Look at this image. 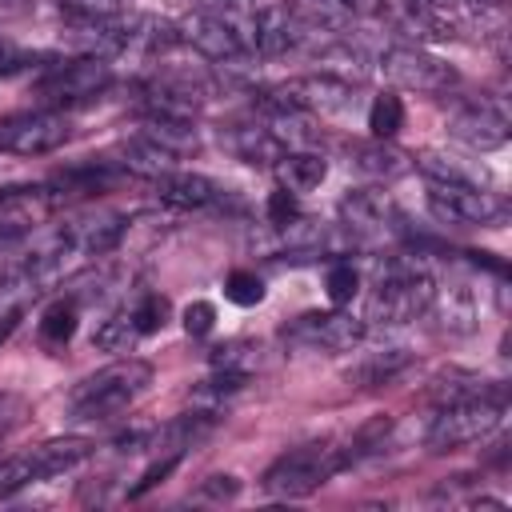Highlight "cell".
Returning a JSON list of instances; mask_svg holds the SVG:
<instances>
[{
  "instance_id": "obj_41",
  "label": "cell",
  "mask_w": 512,
  "mask_h": 512,
  "mask_svg": "<svg viewBox=\"0 0 512 512\" xmlns=\"http://www.w3.org/2000/svg\"><path fill=\"white\" fill-rule=\"evenodd\" d=\"M216 4H244V0H216Z\"/></svg>"
},
{
  "instance_id": "obj_25",
  "label": "cell",
  "mask_w": 512,
  "mask_h": 512,
  "mask_svg": "<svg viewBox=\"0 0 512 512\" xmlns=\"http://www.w3.org/2000/svg\"><path fill=\"white\" fill-rule=\"evenodd\" d=\"M124 168L128 172H140V176H148V180H156V176H164V172H172L176 168V160L180 156H172V152H164L160 144H152L148 136H132V140H124Z\"/></svg>"
},
{
  "instance_id": "obj_10",
  "label": "cell",
  "mask_w": 512,
  "mask_h": 512,
  "mask_svg": "<svg viewBox=\"0 0 512 512\" xmlns=\"http://www.w3.org/2000/svg\"><path fill=\"white\" fill-rule=\"evenodd\" d=\"M380 68H384V76L392 84H400L408 92H448L456 84L452 64L436 60L420 44H392V48H384Z\"/></svg>"
},
{
  "instance_id": "obj_37",
  "label": "cell",
  "mask_w": 512,
  "mask_h": 512,
  "mask_svg": "<svg viewBox=\"0 0 512 512\" xmlns=\"http://www.w3.org/2000/svg\"><path fill=\"white\" fill-rule=\"evenodd\" d=\"M268 224L272 228H284L288 220H296L300 216V208H296V192H288V188H276L272 196H268Z\"/></svg>"
},
{
  "instance_id": "obj_8",
  "label": "cell",
  "mask_w": 512,
  "mask_h": 512,
  "mask_svg": "<svg viewBox=\"0 0 512 512\" xmlns=\"http://www.w3.org/2000/svg\"><path fill=\"white\" fill-rule=\"evenodd\" d=\"M428 208L440 224H496L504 216V200L488 184L460 180H428Z\"/></svg>"
},
{
  "instance_id": "obj_19",
  "label": "cell",
  "mask_w": 512,
  "mask_h": 512,
  "mask_svg": "<svg viewBox=\"0 0 512 512\" xmlns=\"http://www.w3.org/2000/svg\"><path fill=\"white\" fill-rule=\"evenodd\" d=\"M220 140L228 144V152L236 156V160H244V164H276L288 148L276 140V132L268 128V124H228L224 132H220Z\"/></svg>"
},
{
  "instance_id": "obj_17",
  "label": "cell",
  "mask_w": 512,
  "mask_h": 512,
  "mask_svg": "<svg viewBox=\"0 0 512 512\" xmlns=\"http://www.w3.org/2000/svg\"><path fill=\"white\" fill-rule=\"evenodd\" d=\"M120 176H124V168L112 164V160H84V164H72L64 172H56L52 184H48V196H52V204L96 196V192H108Z\"/></svg>"
},
{
  "instance_id": "obj_13",
  "label": "cell",
  "mask_w": 512,
  "mask_h": 512,
  "mask_svg": "<svg viewBox=\"0 0 512 512\" xmlns=\"http://www.w3.org/2000/svg\"><path fill=\"white\" fill-rule=\"evenodd\" d=\"M340 220L360 240H376V236L400 232V224H404L400 208L392 204V196L384 188H356V192H348L340 200Z\"/></svg>"
},
{
  "instance_id": "obj_1",
  "label": "cell",
  "mask_w": 512,
  "mask_h": 512,
  "mask_svg": "<svg viewBox=\"0 0 512 512\" xmlns=\"http://www.w3.org/2000/svg\"><path fill=\"white\" fill-rule=\"evenodd\" d=\"M148 384H152V364L140 356H120L100 372L84 376L68 392V412L72 420H112L124 408H132Z\"/></svg>"
},
{
  "instance_id": "obj_5",
  "label": "cell",
  "mask_w": 512,
  "mask_h": 512,
  "mask_svg": "<svg viewBox=\"0 0 512 512\" xmlns=\"http://www.w3.org/2000/svg\"><path fill=\"white\" fill-rule=\"evenodd\" d=\"M108 84H112V64L104 56H76V60L52 64L36 80V96L52 108H64V104H84L100 96Z\"/></svg>"
},
{
  "instance_id": "obj_22",
  "label": "cell",
  "mask_w": 512,
  "mask_h": 512,
  "mask_svg": "<svg viewBox=\"0 0 512 512\" xmlns=\"http://www.w3.org/2000/svg\"><path fill=\"white\" fill-rule=\"evenodd\" d=\"M408 364H412V352H408V348H400V344H388V348L364 352V356L344 372V380H348V384H356V388H376V384H384V380L400 376Z\"/></svg>"
},
{
  "instance_id": "obj_11",
  "label": "cell",
  "mask_w": 512,
  "mask_h": 512,
  "mask_svg": "<svg viewBox=\"0 0 512 512\" xmlns=\"http://www.w3.org/2000/svg\"><path fill=\"white\" fill-rule=\"evenodd\" d=\"M300 44H308V28L300 24L292 4H280V0L252 4V52L256 56L276 60Z\"/></svg>"
},
{
  "instance_id": "obj_7",
  "label": "cell",
  "mask_w": 512,
  "mask_h": 512,
  "mask_svg": "<svg viewBox=\"0 0 512 512\" xmlns=\"http://www.w3.org/2000/svg\"><path fill=\"white\" fill-rule=\"evenodd\" d=\"M348 104H352V84L336 80L328 72L296 76V80H284L264 92V108H288V112H304V116H332V112H344Z\"/></svg>"
},
{
  "instance_id": "obj_28",
  "label": "cell",
  "mask_w": 512,
  "mask_h": 512,
  "mask_svg": "<svg viewBox=\"0 0 512 512\" xmlns=\"http://www.w3.org/2000/svg\"><path fill=\"white\" fill-rule=\"evenodd\" d=\"M256 364H260V344H252V340H224L212 348V368L252 376Z\"/></svg>"
},
{
  "instance_id": "obj_29",
  "label": "cell",
  "mask_w": 512,
  "mask_h": 512,
  "mask_svg": "<svg viewBox=\"0 0 512 512\" xmlns=\"http://www.w3.org/2000/svg\"><path fill=\"white\" fill-rule=\"evenodd\" d=\"M368 128H372L376 140H392L404 128V104H400V96H392V92L376 96L372 108H368Z\"/></svg>"
},
{
  "instance_id": "obj_4",
  "label": "cell",
  "mask_w": 512,
  "mask_h": 512,
  "mask_svg": "<svg viewBox=\"0 0 512 512\" xmlns=\"http://www.w3.org/2000/svg\"><path fill=\"white\" fill-rule=\"evenodd\" d=\"M504 384H496L492 392L484 396H472V400H456V404H440L432 428H428V448L432 452H452V448H464V444H476L484 440L488 432L500 428L504 420Z\"/></svg>"
},
{
  "instance_id": "obj_33",
  "label": "cell",
  "mask_w": 512,
  "mask_h": 512,
  "mask_svg": "<svg viewBox=\"0 0 512 512\" xmlns=\"http://www.w3.org/2000/svg\"><path fill=\"white\" fill-rule=\"evenodd\" d=\"M36 480H40V476H36L28 452L0 460V496H12V492H20V488H28V484H36Z\"/></svg>"
},
{
  "instance_id": "obj_2",
  "label": "cell",
  "mask_w": 512,
  "mask_h": 512,
  "mask_svg": "<svg viewBox=\"0 0 512 512\" xmlns=\"http://www.w3.org/2000/svg\"><path fill=\"white\" fill-rule=\"evenodd\" d=\"M432 288H436V280L420 260L396 256L376 272V284H372V296H368V320L384 324V328L412 324L416 316L428 312Z\"/></svg>"
},
{
  "instance_id": "obj_24",
  "label": "cell",
  "mask_w": 512,
  "mask_h": 512,
  "mask_svg": "<svg viewBox=\"0 0 512 512\" xmlns=\"http://www.w3.org/2000/svg\"><path fill=\"white\" fill-rule=\"evenodd\" d=\"M352 164L360 168V172H368V176H376V180H392V176H400V172H408V156L400 152V148H392L388 140H368V144H352Z\"/></svg>"
},
{
  "instance_id": "obj_20",
  "label": "cell",
  "mask_w": 512,
  "mask_h": 512,
  "mask_svg": "<svg viewBox=\"0 0 512 512\" xmlns=\"http://www.w3.org/2000/svg\"><path fill=\"white\" fill-rule=\"evenodd\" d=\"M140 136H148L152 144H160L172 156H192L200 148V132L192 116H164V112H144L140 120Z\"/></svg>"
},
{
  "instance_id": "obj_39",
  "label": "cell",
  "mask_w": 512,
  "mask_h": 512,
  "mask_svg": "<svg viewBox=\"0 0 512 512\" xmlns=\"http://www.w3.org/2000/svg\"><path fill=\"white\" fill-rule=\"evenodd\" d=\"M352 16H388L392 0H340Z\"/></svg>"
},
{
  "instance_id": "obj_23",
  "label": "cell",
  "mask_w": 512,
  "mask_h": 512,
  "mask_svg": "<svg viewBox=\"0 0 512 512\" xmlns=\"http://www.w3.org/2000/svg\"><path fill=\"white\" fill-rule=\"evenodd\" d=\"M272 168H276L280 188H288V192H296V196L320 188L324 176H328V160H324L320 152H308V148H292V152H284Z\"/></svg>"
},
{
  "instance_id": "obj_16",
  "label": "cell",
  "mask_w": 512,
  "mask_h": 512,
  "mask_svg": "<svg viewBox=\"0 0 512 512\" xmlns=\"http://www.w3.org/2000/svg\"><path fill=\"white\" fill-rule=\"evenodd\" d=\"M152 184H156V196H160L168 208H184V212H192V208H220V204L228 200V192H224L216 180L200 176V172H180V168H172V172L156 176Z\"/></svg>"
},
{
  "instance_id": "obj_38",
  "label": "cell",
  "mask_w": 512,
  "mask_h": 512,
  "mask_svg": "<svg viewBox=\"0 0 512 512\" xmlns=\"http://www.w3.org/2000/svg\"><path fill=\"white\" fill-rule=\"evenodd\" d=\"M212 320H216V308L208 300H192L184 308V332L188 336H208L212 332Z\"/></svg>"
},
{
  "instance_id": "obj_34",
  "label": "cell",
  "mask_w": 512,
  "mask_h": 512,
  "mask_svg": "<svg viewBox=\"0 0 512 512\" xmlns=\"http://www.w3.org/2000/svg\"><path fill=\"white\" fill-rule=\"evenodd\" d=\"M64 16H100V20H116L124 16V0H56Z\"/></svg>"
},
{
  "instance_id": "obj_18",
  "label": "cell",
  "mask_w": 512,
  "mask_h": 512,
  "mask_svg": "<svg viewBox=\"0 0 512 512\" xmlns=\"http://www.w3.org/2000/svg\"><path fill=\"white\" fill-rule=\"evenodd\" d=\"M72 48H80V56H116L124 52V16L116 20H100V16H64V32H60Z\"/></svg>"
},
{
  "instance_id": "obj_14",
  "label": "cell",
  "mask_w": 512,
  "mask_h": 512,
  "mask_svg": "<svg viewBox=\"0 0 512 512\" xmlns=\"http://www.w3.org/2000/svg\"><path fill=\"white\" fill-rule=\"evenodd\" d=\"M428 312L436 316L444 332H456V336L472 332L480 324V296H476L472 276H448L444 284H436Z\"/></svg>"
},
{
  "instance_id": "obj_6",
  "label": "cell",
  "mask_w": 512,
  "mask_h": 512,
  "mask_svg": "<svg viewBox=\"0 0 512 512\" xmlns=\"http://www.w3.org/2000/svg\"><path fill=\"white\" fill-rule=\"evenodd\" d=\"M364 336V320L352 312L328 308V312H304L280 328V340L300 352H352Z\"/></svg>"
},
{
  "instance_id": "obj_15",
  "label": "cell",
  "mask_w": 512,
  "mask_h": 512,
  "mask_svg": "<svg viewBox=\"0 0 512 512\" xmlns=\"http://www.w3.org/2000/svg\"><path fill=\"white\" fill-rule=\"evenodd\" d=\"M52 208L56 204H52L48 188H12V192H0V248L4 244H16L28 232H36Z\"/></svg>"
},
{
  "instance_id": "obj_27",
  "label": "cell",
  "mask_w": 512,
  "mask_h": 512,
  "mask_svg": "<svg viewBox=\"0 0 512 512\" xmlns=\"http://www.w3.org/2000/svg\"><path fill=\"white\" fill-rule=\"evenodd\" d=\"M136 340H140V332H136V324H132L128 312H116V316L100 320V328L92 332V344L100 352H120V356H128L136 348Z\"/></svg>"
},
{
  "instance_id": "obj_40",
  "label": "cell",
  "mask_w": 512,
  "mask_h": 512,
  "mask_svg": "<svg viewBox=\"0 0 512 512\" xmlns=\"http://www.w3.org/2000/svg\"><path fill=\"white\" fill-rule=\"evenodd\" d=\"M12 60H16V52H12V44H8L4 36H0V76H4L8 68H12Z\"/></svg>"
},
{
  "instance_id": "obj_12",
  "label": "cell",
  "mask_w": 512,
  "mask_h": 512,
  "mask_svg": "<svg viewBox=\"0 0 512 512\" xmlns=\"http://www.w3.org/2000/svg\"><path fill=\"white\" fill-rule=\"evenodd\" d=\"M448 132H452V140H460L472 152H492L508 140V112L500 100L480 96V100H468L452 112Z\"/></svg>"
},
{
  "instance_id": "obj_35",
  "label": "cell",
  "mask_w": 512,
  "mask_h": 512,
  "mask_svg": "<svg viewBox=\"0 0 512 512\" xmlns=\"http://www.w3.org/2000/svg\"><path fill=\"white\" fill-rule=\"evenodd\" d=\"M180 460H184V456H176V452H164V456H160L156 464H148V468H144V476H140V480H136V484L128 488V496L136 500V496H144L148 488H156V484H164V476H168V472H172V468H176Z\"/></svg>"
},
{
  "instance_id": "obj_31",
  "label": "cell",
  "mask_w": 512,
  "mask_h": 512,
  "mask_svg": "<svg viewBox=\"0 0 512 512\" xmlns=\"http://www.w3.org/2000/svg\"><path fill=\"white\" fill-rule=\"evenodd\" d=\"M324 288H328V300L340 308V304H348L356 292H360V272H356V264L352 260H336L332 268H328V276H324Z\"/></svg>"
},
{
  "instance_id": "obj_36",
  "label": "cell",
  "mask_w": 512,
  "mask_h": 512,
  "mask_svg": "<svg viewBox=\"0 0 512 512\" xmlns=\"http://www.w3.org/2000/svg\"><path fill=\"white\" fill-rule=\"evenodd\" d=\"M236 496H240V480L228 476V472H224V476L216 472V476H208V480L196 488V500H212V504H224V500H236Z\"/></svg>"
},
{
  "instance_id": "obj_32",
  "label": "cell",
  "mask_w": 512,
  "mask_h": 512,
  "mask_svg": "<svg viewBox=\"0 0 512 512\" xmlns=\"http://www.w3.org/2000/svg\"><path fill=\"white\" fill-rule=\"evenodd\" d=\"M224 296H228L232 304H240V308H252V304L264 300V280H260L256 272H248V268H236V272H228V280H224Z\"/></svg>"
},
{
  "instance_id": "obj_30",
  "label": "cell",
  "mask_w": 512,
  "mask_h": 512,
  "mask_svg": "<svg viewBox=\"0 0 512 512\" xmlns=\"http://www.w3.org/2000/svg\"><path fill=\"white\" fill-rule=\"evenodd\" d=\"M128 316H132V324H136L140 336H152V332H160V328L168 324L172 304H168V296H160V292H144V296L132 304Z\"/></svg>"
},
{
  "instance_id": "obj_3",
  "label": "cell",
  "mask_w": 512,
  "mask_h": 512,
  "mask_svg": "<svg viewBox=\"0 0 512 512\" xmlns=\"http://www.w3.org/2000/svg\"><path fill=\"white\" fill-rule=\"evenodd\" d=\"M344 464H348V456H344V448H336L332 440L300 444V448H288L284 456L272 460V468L264 472L260 488H264L272 500H304V496H312L320 484H328Z\"/></svg>"
},
{
  "instance_id": "obj_26",
  "label": "cell",
  "mask_w": 512,
  "mask_h": 512,
  "mask_svg": "<svg viewBox=\"0 0 512 512\" xmlns=\"http://www.w3.org/2000/svg\"><path fill=\"white\" fill-rule=\"evenodd\" d=\"M76 324H80V300L76 296H60L40 316V340L52 344V348H64L76 336Z\"/></svg>"
},
{
  "instance_id": "obj_21",
  "label": "cell",
  "mask_w": 512,
  "mask_h": 512,
  "mask_svg": "<svg viewBox=\"0 0 512 512\" xmlns=\"http://www.w3.org/2000/svg\"><path fill=\"white\" fill-rule=\"evenodd\" d=\"M92 448H96V444L84 440V436H56V440L36 444L28 456H32L36 476L48 480V476H60V472H72L76 464H84V460L92 456Z\"/></svg>"
},
{
  "instance_id": "obj_9",
  "label": "cell",
  "mask_w": 512,
  "mask_h": 512,
  "mask_svg": "<svg viewBox=\"0 0 512 512\" xmlns=\"http://www.w3.org/2000/svg\"><path fill=\"white\" fill-rule=\"evenodd\" d=\"M72 136V120L60 108H40V112H16L0 120V152L12 156H44L56 152Z\"/></svg>"
}]
</instances>
